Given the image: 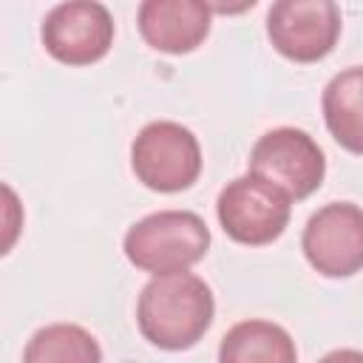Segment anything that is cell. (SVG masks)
I'll return each mask as SVG.
<instances>
[{"label":"cell","instance_id":"6da1fadb","mask_svg":"<svg viewBox=\"0 0 363 363\" xmlns=\"http://www.w3.org/2000/svg\"><path fill=\"white\" fill-rule=\"evenodd\" d=\"M213 289L193 272L153 275L136 301V326L142 337L164 352L193 349L213 326Z\"/></svg>","mask_w":363,"mask_h":363},{"label":"cell","instance_id":"7a4b0ae2","mask_svg":"<svg viewBox=\"0 0 363 363\" xmlns=\"http://www.w3.org/2000/svg\"><path fill=\"white\" fill-rule=\"evenodd\" d=\"M122 250L142 272H190L210 250V227L193 210H159L128 227Z\"/></svg>","mask_w":363,"mask_h":363},{"label":"cell","instance_id":"3957f363","mask_svg":"<svg viewBox=\"0 0 363 363\" xmlns=\"http://www.w3.org/2000/svg\"><path fill=\"white\" fill-rule=\"evenodd\" d=\"M201 145L190 128L173 119L147 122L130 142L136 182L156 193H182L201 176Z\"/></svg>","mask_w":363,"mask_h":363},{"label":"cell","instance_id":"277c9868","mask_svg":"<svg viewBox=\"0 0 363 363\" xmlns=\"http://www.w3.org/2000/svg\"><path fill=\"white\" fill-rule=\"evenodd\" d=\"M247 167V173L269 182L292 201H301L323 184L326 156L303 128L281 125L258 136L250 150Z\"/></svg>","mask_w":363,"mask_h":363},{"label":"cell","instance_id":"5b68a950","mask_svg":"<svg viewBox=\"0 0 363 363\" xmlns=\"http://www.w3.org/2000/svg\"><path fill=\"white\" fill-rule=\"evenodd\" d=\"M292 199L269 182L244 173L227 182L216 199V218L227 238L244 247H264L284 235Z\"/></svg>","mask_w":363,"mask_h":363},{"label":"cell","instance_id":"8992f818","mask_svg":"<svg viewBox=\"0 0 363 363\" xmlns=\"http://www.w3.org/2000/svg\"><path fill=\"white\" fill-rule=\"evenodd\" d=\"M343 17L332 0H278L267 11V37L272 48L301 65L320 62L340 40Z\"/></svg>","mask_w":363,"mask_h":363},{"label":"cell","instance_id":"52a82bcc","mask_svg":"<svg viewBox=\"0 0 363 363\" xmlns=\"http://www.w3.org/2000/svg\"><path fill=\"white\" fill-rule=\"evenodd\" d=\"M113 17L108 6L96 0L57 3L40 26L43 48L62 65H94L113 45Z\"/></svg>","mask_w":363,"mask_h":363},{"label":"cell","instance_id":"ba28073f","mask_svg":"<svg viewBox=\"0 0 363 363\" xmlns=\"http://www.w3.org/2000/svg\"><path fill=\"white\" fill-rule=\"evenodd\" d=\"M301 250L323 278H352L363 269V207L329 201L303 227Z\"/></svg>","mask_w":363,"mask_h":363},{"label":"cell","instance_id":"9c48e42d","mask_svg":"<svg viewBox=\"0 0 363 363\" xmlns=\"http://www.w3.org/2000/svg\"><path fill=\"white\" fill-rule=\"evenodd\" d=\"M213 23L210 3L201 0H145L136 9V28L142 40L162 54H190L196 51Z\"/></svg>","mask_w":363,"mask_h":363},{"label":"cell","instance_id":"30bf717a","mask_svg":"<svg viewBox=\"0 0 363 363\" xmlns=\"http://www.w3.org/2000/svg\"><path fill=\"white\" fill-rule=\"evenodd\" d=\"M320 111L332 139L343 150L363 156V65H349L326 82Z\"/></svg>","mask_w":363,"mask_h":363},{"label":"cell","instance_id":"8fae6325","mask_svg":"<svg viewBox=\"0 0 363 363\" xmlns=\"http://www.w3.org/2000/svg\"><path fill=\"white\" fill-rule=\"evenodd\" d=\"M218 363H298V349L281 323L250 318L224 332Z\"/></svg>","mask_w":363,"mask_h":363},{"label":"cell","instance_id":"7c38bea8","mask_svg":"<svg viewBox=\"0 0 363 363\" xmlns=\"http://www.w3.org/2000/svg\"><path fill=\"white\" fill-rule=\"evenodd\" d=\"M23 363H102V349L79 323H48L26 340Z\"/></svg>","mask_w":363,"mask_h":363},{"label":"cell","instance_id":"4fadbf2b","mask_svg":"<svg viewBox=\"0 0 363 363\" xmlns=\"http://www.w3.org/2000/svg\"><path fill=\"white\" fill-rule=\"evenodd\" d=\"M3 193H6V227H9V235H6L3 252H9V250H11V244H14V235H17V224L11 221V210H17V199H14V190H11L9 184L3 187Z\"/></svg>","mask_w":363,"mask_h":363},{"label":"cell","instance_id":"5bb4252c","mask_svg":"<svg viewBox=\"0 0 363 363\" xmlns=\"http://www.w3.org/2000/svg\"><path fill=\"white\" fill-rule=\"evenodd\" d=\"M318 363H363V352L360 349H332Z\"/></svg>","mask_w":363,"mask_h":363}]
</instances>
